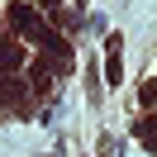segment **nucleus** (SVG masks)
Segmentation results:
<instances>
[{
    "mask_svg": "<svg viewBox=\"0 0 157 157\" xmlns=\"http://www.w3.org/2000/svg\"><path fill=\"white\" fill-rule=\"evenodd\" d=\"M43 5H48V10H57V5H62V0H43Z\"/></svg>",
    "mask_w": 157,
    "mask_h": 157,
    "instance_id": "nucleus-6",
    "label": "nucleus"
},
{
    "mask_svg": "<svg viewBox=\"0 0 157 157\" xmlns=\"http://www.w3.org/2000/svg\"><path fill=\"white\" fill-rule=\"evenodd\" d=\"M33 43H38L43 52H52V57H62V62H67V38H62L57 29H43V24H38V29H33Z\"/></svg>",
    "mask_w": 157,
    "mask_h": 157,
    "instance_id": "nucleus-1",
    "label": "nucleus"
},
{
    "mask_svg": "<svg viewBox=\"0 0 157 157\" xmlns=\"http://www.w3.org/2000/svg\"><path fill=\"white\" fill-rule=\"evenodd\" d=\"M138 133H143V143H147V152H157V114H147L143 124H138Z\"/></svg>",
    "mask_w": 157,
    "mask_h": 157,
    "instance_id": "nucleus-4",
    "label": "nucleus"
},
{
    "mask_svg": "<svg viewBox=\"0 0 157 157\" xmlns=\"http://www.w3.org/2000/svg\"><path fill=\"white\" fill-rule=\"evenodd\" d=\"M138 100H143V105H157V76H152V81H147V86H143V90H138Z\"/></svg>",
    "mask_w": 157,
    "mask_h": 157,
    "instance_id": "nucleus-5",
    "label": "nucleus"
},
{
    "mask_svg": "<svg viewBox=\"0 0 157 157\" xmlns=\"http://www.w3.org/2000/svg\"><path fill=\"white\" fill-rule=\"evenodd\" d=\"M29 81H33V95H52V71L48 67H33Z\"/></svg>",
    "mask_w": 157,
    "mask_h": 157,
    "instance_id": "nucleus-3",
    "label": "nucleus"
},
{
    "mask_svg": "<svg viewBox=\"0 0 157 157\" xmlns=\"http://www.w3.org/2000/svg\"><path fill=\"white\" fill-rule=\"evenodd\" d=\"M5 67H24V48H14L10 38L0 43V71H5Z\"/></svg>",
    "mask_w": 157,
    "mask_h": 157,
    "instance_id": "nucleus-2",
    "label": "nucleus"
}]
</instances>
